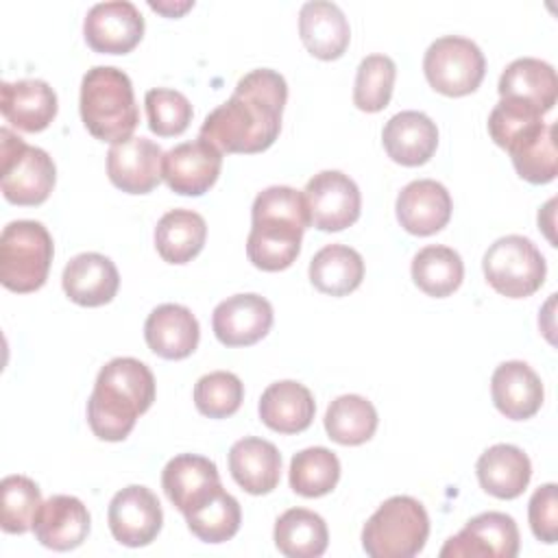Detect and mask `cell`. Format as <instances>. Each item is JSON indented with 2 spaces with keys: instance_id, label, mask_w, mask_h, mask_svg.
<instances>
[{
  "instance_id": "6da1fadb",
  "label": "cell",
  "mask_w": 558,
  "mask_h": 558,
  "mask_svg": "<svg viewBox=\"0 0 558 558\" xmlns=\"http://www.w3.org/2000/svg\"><path fill=\"white\" fill-rule=\"evenodd\" d=\"M288 100L286 78L257 68L244 74L231 98L218 105L201 124V135L220 153H262L281 131V113Z\"/></svg>"
},
{
  "instance_id": "7a4b0ae2",
  "label": "cell",
  "mask_w": 558,
  "mask_h": 558,
  "mask_svg": "<svg viewBox=\"0 0 558 558\" xmlns=\"http://www.w3.org/2000/svg\"><path fill=\"white\" fill-rule=\"evenodd\" d=\"M310 225V211L299 190L288 185L262 190L251 207L248 262L266 272L290 268L301 253L303 231Z\"/></svg>"
},
{
  "instance_id": "3957f363",
  "label": "cell",
  "mask_w": 558,
  "mask_h": 558,
  "mask_svg": "<svg viewBox=\"0 0 558 558\" xmlns=\"http://www.w3.org/2000/svg\"><path fill=\"white\" fill-rule=\"evenodd\" d=\"M153 401L155 377L150 368L135 357H113L96 377L87 401V423L100 440L120 442Z\"/></svg>"
},
{
  "instance_id": "277c9868",
  "label": "cell",
  "mask_w": 558,
  "mask_h": 558,
  "mask_svg": "<svg viewBox=\"0 0 558 558\" xmlns=\"http://www.w3.org/2000/svg\"><path fill=\"white\" fill-rule=\"evenodd\" d=\"M78 109L85 129L100 142L129 140L140 122L131 78L113 65H94L85 72Z\"/></svg>"
},
{
  "instance_id": "5b68a950",
  "label": "cell",
  "mask_w": 558,
  "mask_h": 558,
  "mask_svg": "<svg viewBox=\"0 0 558 558\" xmlns=\"http://www.w3.org/2000/svg\"><path fill=\"white\" fill-rule=\"evenodd\" d=\"M429 536V517L423 504L408 495L386 499L364 523L362 547L371 558H412Z\"/></svg>"
},
{
  "instance_id": "8992f818",
  "label": "cell",
  "mask_w": 558,
  "mask_h": 558,
  "mask_svg": "<svg viewBox=\"0 0 558 558\" xmlns=\"http://www.w3.org/2000/svg\"><path fill=\"white\" fill-rule=\"evenodd\" d=\"M52 235L37 220H13L0 235V281L11 292L39 290L52 264Z\"/></svg>"
},
{
  "instance_id": "52a82bcc",
  "label": "cell",
  "mask_w": 558,
  "mask_h": 558,
  "mask_svg": "<svg viewBox=\"0 0 558 558\" xmlns=\"http://www.w3.org/2000/svg\"><path fill=\"white\" fill-rule=\"evenodd\" d=\"M0 144L4 198L13 205H41L57 181L52 157L39 146H28L7 126L0 129Z\"/></svg>"
},
{
  "instance_id": "ba28073f",
  "label": "cell",
  "mask_w": 558,
  "mask_h": 558,
  "mask_svg": "<svg viewBox=\"0 0 558 558\" xmlns=\"http://www.w3.org/2000/svg\"><path fill=\"white\" fill-rule=\"evenodd\" d=\"M482 270L495 292L508 299H525L543 286L547 264L530 238L504 235L484 253Z\"/></svg>"
},
{
  "instance_id": "9c48e42d",
  "label": "cell",
  "mask_w": 558,
  "mask_h": 558,
  "mask_svg": "<svg viewBox=\"0 0 558 558\" xmlns=\"http://www.w3.org/2000/svg\"><path fill=\"white\" fill-rule=\"evenodd\" d=\"M423 70L436 92L458 98L480 87L486 74V59L475 41L460 35H445L425 50Z\"/></svg>"
},
{
  "instance_id": "30bf717a",
  "label": "cell",
  "mask_w": 558,
  "mask_h": 558,
  "mask_svg": "<svg viewBox=\"0 0 558 558\" xmlns=\"http://www.w3.org/2000/svg\"><path fill=\"white\" fill-rule=\"evenodd\" d=\"M310 222L318 231H342L360 218L362 196L357 183L340 170L314 174L303 190Z\"/></svg>"
},
{
  "instance_id": "8fae6325",
  "label": "cell",
  "mask_w": 558,
  "mask_h": 558,
  "mask_svg": "<svg viewBox=\"0 0 558 558\" xmlns=\"http://www.w3.org/2000/svg\"><path fill=\"white\" fill-rule=\"evenodd\" d=\"M107 521L113 538L120 545L144 547L157 538L163 523V512L157 495L150 488L131 484L113 495Z\"/></svg>"
},
{
  "instance_id": "7c38bea8",
  "label": "cell",
  "mask_w": 558,
  "mask_h": 558,
  "mask_svg": "<svg viewBox=\"0 0 558 558\" xmlns=\"http://www.w3.org/2000/svg\"><path fill=\"white\" fill-rule=\"evenodd\" d=\"M83 35L94 52L126 54L144 37V17L129 0L98 2L85 15Z\"/></svg>"
},
{
  "instance_id": "4fadbf2b",
  "label": "cell",
  "mask_w": 558,
  "mask_h": 558,
  "mask_svg": "<svg viewBox=\"0 0 558 558\" xmlns=\"http://www.w3.org/2000/svg\"><path fill=\"white\" fill-rule=\"evenodd\" d=\"M519 554V527L506 512H482L440 549V556L514 558Z\"/></svg>"
},
{
  "instance_id": "5bb4252c",
  "label": "cell",
  "mask_w": 558,
  "mask_h": 558,
  "mask_svg": "<svg viewBox=\"0 0 558 558\" xmlns=\"http://www.w3.org/2000/svg\"><path fill=\"white\" fill-rule=\"evenodd\" d=\"M163 150L148 137H129L111 144L107 153V177L126 194H148L163 179Z\"/></svg>"
},
{
  "instance_id": "9a60e30c",
  "label": "cell",
  "mask_w": 558,
  "mask_h": 558,
  "mask_svg": "<svg viewBox=\"0 0 558 558\" xmlns=\"http://www.w3.org/2000/svg\"><path fill=\"white\" fill-rule=\"evenodd\" d=\"M220 168L222 153L207 140L198 137L177 144L163 153L161 174L172 192L183 196H201L218 181Z\"/></svg>"
},
{
  "instance_id": "2e32d148",
  "label": "cell",
  "mask_w": 558,
  "mask_h": 558,
  "mask_svg": "<svg viewBox=\"0 0 558 558\" xmlns=\"http://www.w3.org/2000/svg\"><path fill=\"white\" fill-rule=\"evenodd\" d=\"M272 305L268 299L244 292L220 301L211 314L216 338L225 347H251L272 327Z\"/></svg>"
},
{
  "instance_id": "e0dca14e",
  "label": "cell",
  "mask_w": 558,
  "mask_h": 558,
  "mask_svg": "<svg viewBox=\"0 0 558 558\" xmlns=\"http://www.w3.org/2000/svg\"><path fill=\"white\" fill-rule=\"evenodd\" d=\"M161 486L183 517L209 501L222 488L218 466L209 458L196 453H179L168 460L161 473Z\"/></svg>"
},
{
  "instance_id": "ac0fdd59",
  "label": "cell",
  "mask_w": 558,
  "mask_h": 558,
  "mask_svg": "<svg viewBox=\"0 0 558 558\" xmlns=\"http://www.w3.org/2000/svg\"><path fill=\"white\" fill-rule=\"evenodd\" d=\"M399 225L412 235H434L447 227L451 218V196L447 187L434 179L410 181L395 203Z\"/></svg>"
},
{
  "instance_id": "d6986e66",
  "label": "cell",
  "mask_w": 558,
  "mask_h": 558,
  "mask_svg": "<svg viewBox=\"0 0 558 558\" xmlns=\"http://www.w3.org/2000/svg\"><path fill=\"white\" fill-rule=\"evenodd\" d=\"M495 408L510 421L532 418L545 399L543 381L536 371L521 360L501 362L490 377Z\"/></svg>"
},
{
  "instance_id": "ffe728a7",
  "label": "cell",
  "mask_w": 558,
  "mask_h": 558,
  "mask_svg": "<svg viewBox=\"0 0 558 558\" xmlns=\"http://www.w3.org/2000/svg\"><path fill=\"white\" fill-rule=\"evenodd\" d=\"M61 286L72 303L83 307H98L116 296L120 288V275L107 255L78 253L65 264Z\"/></svg>"
},
{
  "instance_id": "44dd1931",
  "label": "cell",
  "mask_w": 558,
  "mask_h": 558,
  "mask_svg": "<svg viewBox=\"0 0 558 558\" xmlns=\"http://www.w3.org/2000/svg\"><path fill=\"white\" fill-rule=\"evenodd\" d=\"M144 338L155 355L163 360H183L196 351L201 327L185 305L163 303L148 314Z\"/></svg>"
},
{
  "instance_id": "7402d4cb",
  "label": "cell",
  "mask_w": 558,
  "mask_h": 558,
  "mask_svg": "<svg viewBox=\"0 0 558 558\" xmlns=\"http://www.w3.org/2000/svg\"><path fill=\"white\" fill-rule=\"evenodd\" d=\"M35 538L54 551H70L89 534L87 506L72 495H52L46 499L33 523Z\"/></svg>"
},
{
  "instance_id": "603a6c76",
  "label": "cell",
  "mask_w": 558,
  "mask_h": 558,
  "mask_svg": "<svg viewBox=\"0 0 558 558\" xmlns=\"http://www.w3.org/2000/svg\"><path fill=\"white\" fill-rule=\"evenodd\" d=\"M0 111L20 131H44L57 116V94L41 78H22L0 85Z\"/></svg>"
},
{
  "instance_id": "cb8c5ba5",
  "label": "cell",
  "mask_w": 558,
  "mask_h": 558,
  "mask_svg": "<svg viewBox=\"0 0 558 558\" xmlns=\"http://www.w3.org/2000/svg\"><path fill=\"white\" fill-rule=\"evenodd\" d=\"M381 142L395 163L423 166L436 153L438 126L423 111H399L386 122Z\"/></svg>"
},
{
  "instance_id": "d4e9b609",
  "label": "cell",
  "mask_w": 558,
  "mask_h": 558,
  "mask_svg": "<svg viewBox=\"0 0 558 558\" xmlns=\"http://www.w3.org/2000/svg\"><path fill=\"white\" fill-rule=\"evenodd\" d=\"M299 35L312 57L333 61L344 54L351 39V28L336 2L312 0L299 11Z\"/></svg>"
},
{
  "instance_id": "484cf974",
  "label": "cell",
  "mask_w": 558,
  "mask_h": 558,
  "mask_svg": "<svg viewBox=\"0 0 558 558\" xmlns=\"http://www.w3.org/2000/svg\"><path fill=\"white\" fill-rule=\"evenodd\" d=\"M229 471L242 490L266 495L279 484L281 453L270 440L244 436L229 449Z\"/></svg>"
},
{
  "instance_id": "4316f807",
  "label": "cell",
  "mask_w": 558,
  "mask_h": 558,
  "mask_svg": "<svg viewBox=\"0 0 558 558\" xmlns=\"http://www.w3.org/2000/svg\"><path fill=\"white\" fill-rule=\"evenodd\" d=\"M314 412L312 392L294 379L275 381L259 397L262 423L279 434L305 432L314 421Z\"/></svg>"
},
{
  "instance_id": "83f0119b",
  "label": "cell",
  "mask_w": 558,
  "mask_h": 558,
  "mask_svg": "<svg viewBox=\"0 0 558 558\" xmlns=\"http://www.w3.org/2000/svg\"><path fill=\"white\" fill-rule=\"evenodd\" d=\"M480 486L497 499L519 497L532 477V462L523 449L514 445H493L488 447L475 464Z\"/></svg>"
},
{
  "instance_id": "f1b7e54d",
  "label": "cell",
  "mask_w": 558,
  "mask_h": 558,
  "mask_svg": "<svg viewBox=\"0 0 558 558\" xmlns=\"http://www.w3.org/2000/svg\"><path fill=\"white\" fill-rule=\"evenodd\" d=\"M497 92L501 98H517L534 105L543 116L554 109L558 98L556 70L541 59L521 57L506 65Z\"/></svg>"
},
{
  "instance_id": "f546056e",
  "label": "cell",
  "mask_w": 558,
  "mask_h": 558,
  "mask_svg": "<svg viewBox=\"0 0 558 558\" xmlns=\"http://www.w3.org/2000/svg\"><path fill=\"white\" fill-rule=\"evenodd\" d=\"M207 222L198 211L170 209L155 227V248L168 264H187L205 246Z\"/></svg>"
},
{
  "instance_id": "4dcf8cb0",
  "label": "cell",
  "mask_w": 558,
  "mask_h": 558,
  "mask_svg": "<svg viewBox=\"0 0 558 558\" xmlns=\"http://www.w3.org/2000/svg\"><path fill=\"white\" fill-rule=\"evenodd\" d=\"M364 279L362 255L347 244H327L310 262L312 286L329 296H347Z\"/></svg>"
},
{
  "instance_id": "1f68e13d",
  "label": "cell",
  "mask_w": 558,
  "mask_h": 558,
  "mask_svg": "<svg viewBox=\"0 0 558 558\" xmlns=\"http://www.w3.org/2000/svg\"><path fill=\"white\" fill-rule=\"evenodd\" d=\"M327 543L325 519L307 508H290L275 523V545L288 558L323 556Z\"/></svg>"
},
{
  "instance_id": "d6a6232c",
  "label": "cell",
  "mask_w": 558,
  "mask_h": 558,
  "mask_svg": "<svg viewBox=\"0 0 558 558\" xmlns=\"http://www.w3.org/2000/svg\"><path fill=\"white\" fill-rule=\"evenodd\" d=\"M377 410L362 395H340L336 397L325 412V432L327 436L347 447L362 445L373 438L377 429Z\"/></svg>"
},
{
  "instance_id": "836d02e7",
  "label": "cell",
  "mask_w": 558,
  "mask_h": 558,
  "mask_svg": "<svg viewBox=\"0 0 558 558\" xmlns=\"http://www.w3.org/2000/svg\"><path fill=\"white\" fill-rule=\"evenodd\" d=\"M412 279L427 296H449L460 288L464 279L462 257L449 246L429 244L414 255Z\"/></svg>"
},
{
  "instance_id": "e575fe53",
  "label": "cell",
  "mask_w": 558,
  "mask_h": 558,
  "mask_svg": "<svg viewBox=\"0 0 558 558\" xmlns=\"http://www.w3.org/2000/svg\"><path fill=\"white\" fill-rule=\"evenodd\" d=\"M290 488L301 497H323L340 480V460L327 447H307L290 460Z\"/></svg>"
},
{
  "instance_id": "d590c367",
  "label": "cell",
  "mask_w": 558,
  "mask_h": 558,
  "mask_svg": "<svg viewBox=\"0 0 558 558\" xmlns=\"http://www.w3.org/2000/svg\"><path fill=\"white\" fill-rule=\"evenodd\" d=\"M512 166L521 179L534 185H543L556 179V146L554 124L543 122L538 129L521 137L508 148Z\"/></svg>"
},
{
  "instance_id": "8d00e7d4",
  "label": "cell",
  "mask_w": 558,
  "mask_h": 558,
  "mask_svg": "<svg viewBox=\"0 0 558 558\" xmlns=\"http://www.w3.org/2000/svg\"><path fill=\"white\" fill-rule=\"evenodd\" d=\"M190 532L203 543H225L233 538L242 523V510L233 495L220 488L209 501L185 514Z\"/></svg>"
},
{
  "instance_id": "74e56055",
  "label": "cell",
  "mask_w": 558,
  "mask_h": 558,
  "mask_svg": "<svg viewBox=\"0 0 558 558\" xmlns=\"http://www.w3.org/2000/svg\"><path fill=\"white\" fill-rule=\"evenodd\" d=\"M0 525L7 534H24L33 530L41 508L39 486L26 475H7L0 482Z\"/></svg>"
},
{
  "instance_id": "f35d334b",
  "label": "cell",
  "mask_w": 558,
  "mask_h": 558,
  "mask_svg": "<svg viewBox=\"0 0 558 558\" xmlns=\"http://www.w3.org/2000/svg\"><path fill=\"white\" fill-rule=\"evenodd\" d=\"M395 78H397V65L388 54L364 57L355 74L353 105L366 113L381 111L390 102Z\"/></svg>"
},
{
  "instance_id": "ab89813d",
  "label": "cell",
  "mask_w": 558,
  "mask_h": 558,
  "mask_svg": "<svg viewBox=\"0 0 558 558\" xmlns=\"http://www.w3.org/2000/svg\"><path fill=\"white\" fill-rule=\"evenodd\" d=\"M244 399V384L235 373L214 371L194 386V405L203 416L227 418L235 414Z\"/></svg>"
},
{
  "instance_id": "60d3db41",
  "label": "cell",
  "mask_w": 558,
  "mask_h": 558,
  "mask_svg": "<svg viewBox=\"0 0 558 558\" xmlns=\"http://www.w3.org/2000/svg\"><path fill=\"white\" fill-rule=\"evenodd\" d=\"M543 124V113L523 100L517 98H499L488 116V133L493 142L508 150L514 142L532 133Z\"/></svg>"
},
{
  "instance_id": "b9f144b4",
  "label": "cell",
  "mask_w": 558,
  "mask_h": 558,
  "mask_svg": "<svg viewBox=\"0 0 558 558\" xmlns=\"http://www.w3.org/2000/svg\"><path fill=\"white\" fill-rule=\"evenodd\" d=\"M148 129L159 137L181 135L192 122V105L185 94L168 87L148 89L144 96Z\"/></svg>"
},
{
  "instance_id": "7bdbcfd3",
  "label": "cell",
  "mask_w": 558,
  "mask_h": 558,
  "mask_svg": "<svg viewBox=\"0 0 558 558\" xmlns=\"http://www.w3.org/2000/svg\"><path fill=\"white\" fill-rule=\"evenodd\" d=\"M527 519L534 536L541 543L554 545L558 541V486L543 484L538 486L527 504Z\"/></svg>"
},
{
  "instance_id": "ee69618b",
  "label": "cell",
  "mask_w": 558,
  "mask_h": 558,
  "mask_svg": "<svg viewBox=\"0 0 558 558\" xmlns=\"http://www.w3.org/2000/svg\"><path fill=\"white\" fill-rule=\"evenodd\" d=\"M194 2H181V4H170V2H150V9L168 15V17H177L181 13H185L187 9H192Z\"/></svg>"
}]
</instances>
